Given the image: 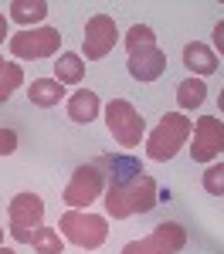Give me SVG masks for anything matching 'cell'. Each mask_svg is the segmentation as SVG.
Wrapping results in <instances>:
<instances>
[{"instance_id":"ffe728a7","label":"cell","mask_w":224,"mask_h":254,"mask_svg":"<svg viewBox=\"0 0 224 254\" xmlns=\"http://www.w3.org/2000/svg\"><path fill=\"white\" fill-rule=\"evenodd\" d=\"M31 248L38 254H65V241L58 237L55 227H38L34 237H31Z\"/></svg>"},{"instance_id":"30bf717a","label":"cell","mask_w":224,"mask_h":254,"mask_svg":"<svg viewBox=\"0 0 224 254\" xmlns=\"http://www.w3.org/2000/svg\"><path fill=\"white\" fill-rule=\"evenodd\" d=\"M224 153V122L218 116H201L194 122V146H190V156L194 163H214Z\"/></svg>"},{"instance_id":"5bb4252c","label":"cell","mask_w":224,"mask_h":254,"mask_svg":"<svg viewBox=\"0 0 224 254\" xmlns=\"http://www.w3.org/2000/svg\"><path fill=\"white\" fill-rule=\"evenodd\" d=\"M99 95L95 92H88V88H78V92H72L68 95V119L72 122H78V126H88L92 119L99 116Z\"/></svg>"},{"instance_id":"9c48e42d","label":"cell","mask_w":224,"mask_h":254,"mask_svg":"<svg viewBox=\"0 0 224 254\" xmlns=\"http://www.w3.org/2000/svg\"><path fill=\"white\" fill-rule=\"evenodd\" d=\"M119 41V27L109 14H95L85 24V38H81V58L85 61H102Z\"/></svg>"},{"instance_id":"8fae6325","label":"cell","mask_w":224,"mask_h":254,"mask_svg":"<svg viewBox=\"0 0 224 254\" xmlns=\"http://www.w3.org/2000/svg\"><path fill=\"white\" fill-rule=\"evenodd\" d=\"M129 75L136 81H156L166 71V55H163L160 44H146V48H136L129 51Z\"/></svg>"},{"instance_id":"d4e9b609","label":"cell","mask_w":224,"mask_h":254,"mask_svg":"<svg viewBox=\"0 0 224 254\" xmlns=\"http://www.w3.org/2000/svg\"><path fill=\"white\" fill-rule=\"evenodd\" d=\"M3 38L10 41V34H7V17H3V14H0V44H3Z\"/></svg>"},{"instance_id":"8992f818","label":"cell","mask_w":224,"mask_h":254,"mask_svg":"<svg viewBox=\"0 0 224 254\" xmlns=\"http://www.w3.org/2000/svg\"><path fill=\"white\" fill-rule=\"evenodd\" d=\"M10 55L20 61H41V58H55L61 48V34L58 27H27V31H17L7 41Z\"/></svg>"},{"instance_id":"83f0119b","label":"cell","mask_w":224,"mask_h":254,"mask_svg":"<svg viewBox=\"0 0 224 254\" xmlns=\"http://www.w3.org/2000/svg\"><path fill=\"white\" fill-rule=\"evenodd\" d=\"M0 241H3V227H0Z\"/></svg>"},{"instance_id":"7a4b0ae2","label":"cell","mask_w":224,"mask_h":254,"mask_svg":"<svg viewBox=\"0 0 224 254\" xmlns=\"http://www.w3.org/2000/svg\"><path fill=\"white\" fill-rule=\"evenodd\" d=\"M190 132H194V122L183 116V112H166V116L160 119V126L146 139V156L156 159V163L173 159L180 153V146H187Z\"/></svg>"},{"instance_id":"9a60e30c","label":"cell","mask_w":224,"mask_h":254,"mask_svg":"<svg viewBox=\"0 0 224 254\" xmlns=\"http://www.w3.org/2000/svg\"><path fill=\"white\" fill-rule=\"evenodd\" d=\"M27 98H31V105L51 109V105H58L61 98H65V85L55 78H34L31 88H27Z\"/></svg>"},{"instance_id":"6da1fadb","label":"cell","mask_w":224,"mask_h":254,"mask_svg":"<svg viewBox=\"0 0 224 254\" xmlns=\"http://www.w3.org/2000/svg\"><path fill=\"white\" fill-rule=\"evenodd\" d=\"M102 203H105V214L112 220H129L136 214H149L160 203V190H156L153 176L140 173L129 183H109L102 193Z\"/></svg>"},{"instance_id":"5b68a950","label":"cell","mask_w":224,"mask_h":254,"mask_svg":"<svg viewBox=\"0 0 224 254\" xmlns=\"http://www.w3.org/2000/svg\"><path fill=\"white\" fill-rule=\"evenodd\" d=\"M7 217H10V237L17 244H31V237L38 227H44V200L38 193H17L7 203Z\"/></svg>"},{"instance_id":"ba28073f","label":"cell","mask_w":224,"mask_h":254,"mask_svg":"<svg viewBox=\"0 0 224 254\" xmlns=\"http://www.w3.org/2000/svg\"><path fill=\"white\" fill-rule=\"evenodd\" d=\"M187 248V231L173 220H163L140 241H129L122 254H180Z\"/></svg>"},{"instance_id":"4316f807","label":"cell","mask_w":224,"mask_h":254,"mask_svg":"<svg viewBox=\"0 0 224 254\" xmlns=\"http://www.w3.org/2000/svg\"><path fill=\"white\" fill-rule=\"evenodd\" d=\"M0 254H17V251H14V248H3V244H0Z\"/></svg>"},{"instance_id":"f1b7e54d","label":"cell","mask_w":224,"mask_h":254,"mask_svg":"<svg viewBox=\"0 0 224 254\" xmlns=\"http://www.w3.org/2000/svg\"><path fill=\"white\" fill-rule=\"evenodd\" d=\"M0 64H3V55H0Z\"/></svg>"},{"instance_id":"7c38bea8","label":"cell","mask_w":224,"mask_h":254,"mask_svg":"<svg viewBox=\"0 0 224 254\" xmlns=\"http://www.w3.org/2000/svg\"><path fill=\"white\" fill-rule=\"evenodd\" d=\"M95 166L105 173V187H109V183H129L133 176L143 173L140 159L129 156V153H105V156L95 159Z\"/></svg>"},{"instance_id":"7402d4cb","label":"cell","mask_w":224,"mask_h":254,"mask_svg":"<svg viewBox=\"0 0 224 254\" xmlns=\"http://www.w3.org/2000/svg\"><path fill=\"white\" fill-rule=\"evenodd\" d=\"M146 44H156L153 27H146V24H133V27H129V34H126V48H129V51H136V48H146Z\"/></svg>"},{"instance_id":"484cf974","label":"cell","mask_w":224,"mask_h":254,"mask_svg":"<svg viewBox=\"0 0 224 254\" xmlns=\"http://www.w3.org/2000/svg\"><path fill=\"white\" fill-rule=\"evenodd\" d=\"M218 105H221V116H224V88H221V95H218Z\"/></svg>"},{"instance_id":"52a82bcc","label":"cell","mask_w":224,"mask_h":254,"mask_svg":"<svg viewBox=\"0 0 224 254\" xmlns=\"http://www.w3.org/2000/svg\"><path fill=\"white\" fill-rule=\"evenodd\" d=\"M105 193V173H102L95 163H85L78 166L72 180H68V187H65V203L72 207V210H88V203H95L99 196Z\"/></svg>"},{"instance_id":"44dd1931","label":"cell","mask_w":224,"mask_h":254,"mask_svg":"<svg viewBox=\"0 0 224 254\" xmlns=\"http://www.w3.org/2000/svg\"><path fill=\"white\" fill-rule=\"evenodd\" d=\"M201 183L211 196H224V163H211V166L204 170Z\"/></svg>"},{"instance_id":"277c9868","label":"cell","mask_w":224,"mask_h":254,"mask_svg":"<svg viewBox=\"0 0 224 254\" xmlns=\"http://www.w3.org/2000/svg\"><path fill=\"white\" fill-rule=\"evenodd\" d=\"M105 126H109L112 139L119 142L122 149L140 146L143 136H146V122H143V116L136 112V105L126 102V98H112V102L105 105Z\"/></svg>"},{"instance_id":"4fadbf2b","label":"cell","mask_w":224,"mask_h":254,"mask_svg":"<svg viewBox=\"0 0 224 254\" xmlns=\"http://www.w3.org/2000/svg\"><path fill=\"white\" fill-rule=\"evenodd\" d=\"M183 64L194 71V78H207V75L218 71V55H214V48H207L204 41H194V44L183 48Z\"/></svg>"},{"instance_id":"ac0fdd59","label":"cell","mask_w":224,"mask_h":254,"mask_svg":"<svg viewBox=\"0 0 224 254\" xmlns=\"http://www.w3.org/2000/svg\"><path fill=\"white\" fill-rule=\"evenodd\" d=\"M7 10H10V20L24 24V31H27V24H41L48 17V3L44 0H14Z\"/></svg>"},{"instance_id":"3957f363","label":"cell","mask_w":224,"mask_h":254,"mask_svg":"<svg viewBox=\"0 0 224 254\" xmlns=\"http://www.w3.org/2000/svg\"><path fill=\"white\" fill-rule=\"evenodd\" d=\"M61 237L72 241L75 248H85V251H95L105 244L109 237V227H105V217L88 214V210H65L58 220Z\"/></svg>"},{"instance_id":"2e32d148","label":"cell","mask_w":224,"mask_h":254,"mask_svg":"<svg viewBox=\"0 0 224 254\" xmlns=\"http://www.w3.org/2000/svg\"><path fill=\"white\" fill-rule=\"evenodd\" d=\"M81 78H85V58L81 55H72V51L58 55V61H55V81H61V85H78Z\"/></svg>"},{"instance_id":"cb8c5ba5","label":"cell","mask_w":224,"mask_h":254,"mask_svg":"<svg viewBox=\"0 0 224 254\" xmlns=\"http://www.w3.org/2000/svg\"><path fill=\"white\" fill-rule=\"evenodd\" d=\"M221 51V58H224V20H218V27H214V55Z\"/></svg>"},{"instance_id":"e0dca14e","label":"cell","mask_w":224,"mask_h":254,"mask_svg":"<svg viewBox=\"0 0 224 254\" xmlns=\"http://www.w3.org/2000/svg\"><path fill=\"white\" fill-rule=\"evenodd\" d=\"M204 98H207V85H204V78H183L180 85H177V105H180L183 112L201 109Z\"/></svg>"},{"instance_id":"d6986e66","label":"cell","mask_w":224,"mask_h":254,"mask_svg":"<svg viewBox=\"0 0 224 254\" xmlns=\"http://www.w3.org/2000/svg\"><path fill=\"white\" fill-rule=\"evenodd\" d=\"M24 85V68L14 64V61H3L0 64V105L10 98V92H17Z\"/></svg>"},{"instance_id":"603a6c76","label":"cell","mask_w":224,"mask_h":254,"mask_svg":"<svg viewBox=\"0 0 224 254\" xmlns=\"http://www.w3.org/2000/svg\"><path fill=\"white\" fill-rule=\"evenodd\" d=\"M17 149V132L14 129H0V156H10Z\"/></svg>"}]
</instances>
